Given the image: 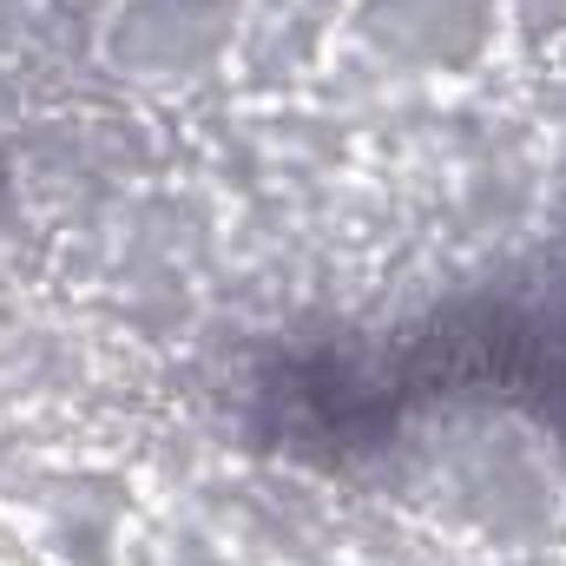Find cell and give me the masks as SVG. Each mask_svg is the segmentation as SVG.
<instances>
[{"instance_id":"6da1fadb","label":"cell","mask_w":566,"mask_h":566,"mask_svg":"<svg viewBox=\"0 0 566 566\" xmlns=\"http://www.w3.org/2000/svg\"><path fill=\"white\" fill-rule=\"evenodd\" d=\"M547 382H554V389L566 396V349H560V369H547Z\"/></svg>"}]
</instances>
